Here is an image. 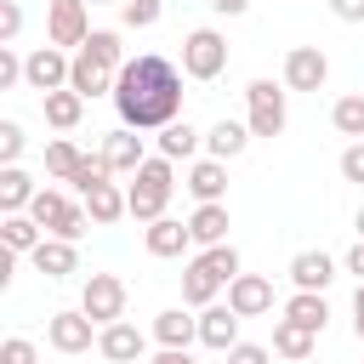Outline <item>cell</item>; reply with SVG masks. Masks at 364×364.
<instances>
[{"instance_id": "13", "label": "cell", "mask_w": 364, "mask_h": 364, "mask_svg": "<svg viewBox=\"0 0 364 364\" xmlns=\"http://www.w3.org/2000/svg\"><path fill=\"white\" fill-rule=\"evenodd\" d=\"M91 330H97V318H85V313H51L46 341H51L57 353H85V347H91Z\"/></svg>"}, {"instance_id": "6", "label": "cell", "mask_w": 364, "mask_h": 364, "mask_svg": "<svg viewBox=\"0 0 364 364\" xmlns=\"http://www.w3.org/2000/svg\"><path fill=\"white\" fill-rule=\"evenodd\" d=\"M68 74H74V57H63V46H40V51H28V63H23V80H28L40 97L63 91Z\"/></svg>"}, {"instance_id": "48", "label": "cell", "mask_w": 364, "mask_h": 364, "mask_svg": "<svg viewBox=\"0 0 364 364\" xmlns=\"http://www.w3.org/2000/svg\"><path fill=\"white\" fill-rule=\"evenodd\" d=\"M91 6H125V0H91Z\"/></svg>"}, {"instance_id": "12", "label": "cell", "mask_w": 364, "mask_h": 364, "mask_svg": "<svg viewBox=\"0 0 364 364\" xmlns=\"http://www.w3.org/2000/svg\"><path fill=\"white\" fill-rule=\"evenodd\" d=\"M228 307H233L239 318H256V313L273 307V284H267L262 273H239V279L228 284Z\"/></svg>"}, {"instance_id": "42", "label": "cell", "mask_w": 364, "mask_h": 364, "mask_svg": "<svg viewBox=\"0 0 364 364\" xmlns=\"http://www.w3.org/2000/svg\"><path fill=\"white\" fill-rule=\"evenodd\" d=\"M341 176H347V182H364V142H353V148L341 154Z\"/></svg>"}, {"instance_id": "37", "label": "cell", "mask_w": 364, "mask_h": 364, "mask_svg": "<svg viewBox=\"0 0 364 364\" xmlns=\"http://www.w3.org/2000/svg\"><path fill=\"white\" fill-rule=\"evenodd\" d=\"M23 142H28V136H23V125H17V119H0V159H6V165H17Z\"/></svg>"}, {"instance_id": "7", "label": "cell", "mask_w": 364, "mask_h": 364, "mask_svg": "<svg viewBox=\"0 0 364 364\" xmlns=\"http://www.w3.org/2000/svg\"><path fill=\"white\" fill-rule=\"evenodd\" d=\"M80 313L97 318V324H119V313H125V284H119L114 273H91V279H85V296H80Z\"/></svg>"}, {"instance_id": "45", "label": "cell", "mask_w": 364, "mask_h": 364, "mask_svg": "<svg viewBox=\"0 0 364 364\" xmlns=\"http://www.w3.org/2000/svg\"><path fill=\"white\" fill-rule=\"evenodd\" d=\"M210 11H222V17H239V11H250V0H210Z\"/></svg>"}, {"instance_id": "16", "label": "cell", "mask_w": 364, "mask_h": 364, "mask_svg": "<svg viewBox=\"0 0 364 364\" xmlns=\"http://www.w3.org/2000/svg\"><path fill=\"white\" fill-rule=\"evenodd\" d=\"M102 159H108L114 171H131V176H136L148 154H142V136H136L131 125H119V131H108V142H102Z\"/></svg>"}, {"instance_id": "9", "label": "cell", "mask_w": 364, "mask_h": 364, "mask_svg": "<svg viewBox=\"0 0 364 364\" xmlns=\"http://www.w3.org/2000/svg\"><path fill=\"white\" fill-rule=\"evenodd\" d=\"M330 80V57L318 46H290L284 57V91H318Z\"/></svg>"}, {"instance_id": "3", "label": "cell", "mask_w": 364, "mask_h": 364, "mask_svg": "<svg viewBox=\"0 0 364 364\" xmlns=\"http://www.w3.org/2000/svg\"><path fill=\"white\" fill-rule=\"evenodd\" d=\"M28 216L46 228V239H80L85 233V205H74L68 193H57V188H40L34 193V205H28Z\"/></svg>"}, {"instance_id": "20", "label": "cell", "mask_w": 364, "mask_h": 364, "mask_svg": "<svg viewBox=\"0 0 364 364\" xmlns=\"http://www.w3.org/2000/svg\"><path fill=\"white\" fill-rule=\"evenodd\" d=\"M154 341H159V347H182V353H188V341H199V318H188L182 307H165V313L154 318Z\"/></svg>"}, {"instance_id": "33", "label": "cell", "mask_w": 364, "mask_h": 364, "mask_svg": "<svg viewBox=\"0 0 364 364\" xmlns=\"http://www.w3.org/2000/svg\"><path fill=\"white\" fill-rule=\"evenodd\" d=\"M80 159H85V154H80V148H74L68 136H57V142L46 148V171H51V176H63V182H68V176L80 171Z\"/></svg>"}, {"instance_id": "15", "label": "cell", "mask_w": 364, "mask_h": 364, "mask_svg": "<svg viewBox=\"0 0 364 364\" xmlns=\"http://www.w3.org/2000/svg\"><path fill=\"white\" fill-rule=\"evenodd\" d=\"M182 188H188L199 205H222V193H228V165H222V159H199Z\"/></svg>"}, {"instance_id": "35", "label": "cell", "mask_w": 364, "mask_h": 364, "mask_svg": "<svg viewBox=\"0 0 364 364\" xmlns=\"http://www.w3.org/2000/svg\"><path fill=\"white\" fill-rule=\"evenodd\" d=\"M199 262H205L222 284H233V279H239V250H233V245H210V250H199Z\"/></svg>"}, {"instance_id": "43", "label": "cell", "mask_w": 364, "mask_h": 364, "mask_svg": "<svg viewBox=\"0 0 364 364\" xmlns=\"http://www.w3.org/2000/svg\"><path fill=\"white\" fill-rule=\"evenodd\" d=\"M330 11H336L341 23H364V0H330Z\"/></svg>"}, {"instance_id": "24", "label": "cell", "mask_w": 364, "mask_h": 364, "mask_svg": "<svg viewBox=\"0 0 364 364\" xmlns=\"http://www.w3.org/2000/svg\"><path fill=\"white\" fill-rule=\"evenodd\" d=\"M245 142H250V125H233V119H216L210 131H205V148H210V159H233V154H245Z\"/></svg>"}, {"instance_id": "18", "label": "cell", "mask_w": 364, "mask_h": 364, "mask_svg": "<svg viewBox=\"0 0 364 364\" xmlns=\"http://www.w3.org/2000/svg\"><path fill=\"white\" fill-rule=\"evenodd\" d=\"M290 279H296V290H318L324 296V284L336 279V262L324 250H301V256H290Z\"/></svg>"}, {"instance_id": "8", "label": "cell", "mask_w": 364, "mask_h": 364, "mask_svg": "<svg viewBox=\"0 0 364 364\" xmlns=\"http://www.w3.org/2000/svg\"><path fill=\"white\" fill-rule=\"evenodd\" d=\"M46 40H51V46H85V40H91L85 0H51V6H46Z\"/></svg>"}, {"instance_id": "36", "label": "cell", "mask_w": 364, "mask_h": 364, "mask_svg": "<svg viewBox=\"0 0 364 364\" xmlns=\"http://www.w3.org/2000/svg\"><path fill=\"white\" fill-rule=\"evenodd\" d=\"M119 17H125V28H154L159 23V0H125Z\"/></svg>"}, {"instance_id": "27", "label": "cell", "mask_w": 364, "mask_h": 364, "mask_svg": "<svg viewBox=\"0 0 364 364\" xmlns=\"http://www.w3.org/2000/svg\"><path fill=\"white\" fill-rule=\"evenodd\" d=\"M216 290H222V279L193 256V262H188V273H182V301H188V307H210V301H216Z\"/></svg>"}, {"instance_id": "41", "label": "cell", "mask_w": 364, "mask_h": 364, "mask_svg": "<svg viewBox=\"0 0 364 364\" xmlns=\"http://www.w3.org/2000/svg\"><path fill=\"white\" fill-rule=\"evenodd\" d=\"M228 364H267V347H256V341H239V347H228Z\"/></svg>"}, {"instance_id": "47", "label": "cell", "mask_w": 364, "mask_h": 364, "mask_svg": "<svg viewBox=\"0 0 364 364\" xmlns=\"http://www.w3.org/2000/svg\"><path fill=\"white\" fill-rule=\"evenodd\" d=\"M154 364H193V358H188L182 347H159V358H154Z\"/></svg>"}, {"instance_id": "5", "label": "cell", "mask_w": 364, "mask_h": 364, "mask_svg": "<svg viewBox=\"0 0 364 364\" xmlns=\"http://www.w3.org/2000/svg\"><path fill=\"white\" fill-rule=\"evenodd\" d=\"M245 102H250V136H279L290 108H284V85L273 80H250L245 85Z\"/></svg>"}, {"instance_id": "22", "label": "cell", "mask_w": 364, "mask_h": 364, "mask_svg": "<svg viewBox=\"0 0 364 364\" xmlns=\"http://www.w3.org/2000/svg\"><path fill=\"white\" fill-rule=\"evenodd\" d=\"M188 233H193V245H228V205H199L193 216H188Z\"/></svg>"}, {"instance_id": "49", "label": "cell", "mask_w": 364, "mask_h": 364, "mask_svg": "<svg viewBox=\"0 0 364 364\" xmlns=\"http://www.w3.org/2000/svg\"><path fill=\"white\" fill-rule=\"evenodd\" d=\"M358 239H364V210H358Z\"/></svg>"}, {"instance_id": "21", "label": "cell", "mask_w": 364, "mask_h": 364, "mask_svg": "<svg viewBox=\"0 0 364 364\" xmlns=\"http://www.w3.org/2000/svg\"><path fill=\"white\" fill-rule=\"evenodd\" d=\"M80 199H85V216H91L97 228H108V222L131 216V205H125V193H119L114 182H102V188H91V193H80Z\"/></svg>"}, {"instance_id": "4", "label": "cell", "mask_w": 364, "mask_h": 364, "mask_svg": "<svg viewBox=\"0 0 364 364\" xmlns=\"http://www.w3.org/2000/svg\"><path fill=\"white\" fill-rule=\"evenodd\" d=\"M222 68H228V40L216 28H193L182 40V74L188 80H216Z\"/></svg>"}, {"instance_id": "31", "label": "cell", "mask_w": 364, "mask_h": 364, "mask_svg": "<svg viewBox=\"0 0 364 364\" xmlns=\"http://www.w3.org/2000/svg\"><path fill=\"white\" fill-rule=\"evenodd\" d=\"M193 148H199V131H193L188 119H171V125L159 131V154H165V159H188Z\"/></svg>"}, {"instance_id": "25", "label": "cell", "mask_w": 364, "mask_h": 364, "mask_svg": "<svg viewBox=\"0 0 364 364\" xmlns=\"http://www.w3.org/2000/svg\"><path fill=\"white\" fill-rule=\"evenodd\" d=\"M34 193H40V188L28 182V171H17V165H6V171H0V210H6V216L28 210V205H34Z\"/></svg>"}, {"instance_id": "44", "label": "cell", "mask_w": 364, "mask_h": 364, "mask_svg": "<svg viewBox=\"0 0 364 364\" xmlns=\"http://www.w3.org/2000/svg\"><path fill=\"white\" fill-rule=\"evenodd\" d=\"M353 330H358V341H364V279H358V290H353Z\"/></svg>"}, {"instance_id": "23", "label": "cell", "mask_w": 364, "mask_h": 364, "mask_svg": "<svg viewBox=\"0 0 364 364\" xmlns=\"http://www.w3.org/2000/svg\"><path fill=\"white\" fill-rule=\"evenodd\" d=\"M0 239H6V250H17V256L28 250V256H34V250L46 245V228H40L28 210H17V216H6V222H0Z\"/></svg>"}, {"instance_id": "40", "label": "cell", "mask_w": 364, "mask_h": 364, "mask_svg": "<svg viewBox=\"0 0 364 364\" xmlns=\"http://www.w3.org/2000/svg\"><path fill=\"white\" fill-rule=\"evenodd\" d=\"M0 364H34V341H23V336L0 341Z\"/></svg>"}, {"instance_id": "19", "label": "cell", "mask_w": 364, "mask_h": 364, "mask_svg": "<svg viewBox=\"0 0 364 364\" xmlns=\"http://www.w3.org/2000/svg\"><path fill=\"white\" fill-rule=\"evenodd\" d=\"M284 318H290V324H301V330H313V336H318V330H324V324H330V301H324V296H318V290H296V296H290V301H284Z\"/></svg>"}, {"instance_id": "17", "label": "cell", "mask_w": 364, "mask_h": 364, "mask_svg": "<svg viewBox=\"0 0 364 364\" xmlns=\"http://www.w3.org/2000/svg\"><path fill=\"white\" fill-rule=\"evenodd\" d=\"M142 245H148V256H182V250L193 245V233H188V222H171V216H159V222H148Z\"/></svg>"}, {"instance_id": "10", "label": "cell", "mask_w": 364, "mask_h": 364, "mask_svg": "<svg viewBox=\"0 0 364 364\" xmlns=\"http://www.w3.org/2000/svg\"><path fill=\"white\" fill-rule=\"evenodd\" d=\"M199 341H205V347H216V353L239 347V313H233L228 301H210V307H199Z\"/></svg>"}, {"instance_id": "30", "label": "cell", "mask_w": 364, "mask_h": 364, "mask_svg": "<svg viewBox=\"0 0 364 364\" xmlns=\"http://www.w3.org/2000/svg\"><path fill=\"white\" fill-rule=\"evenodd\" d=\"M80 51H91V57H97V63H102V68H114V74H119V68H125V63H131V57H125V46H119V34H114V28H91V40H85V46H80Z\"/></svg>"}, {"instance_id": "1", "label": "cell", "mask_w": 364, "mask_h": 364, "mask_svg": "<svg viewBox=\"0 0 364 364\" xmlns=\"http://www.w3.org/2000/svg\"><path fill=\"white\" fill-rule=\"evenodd\" d=\"M114 108H119V125H131V131H165L182 114V74L165 57L142 51V57H131L119 68Z\"/></svg>"}, {"instance_id": "32", "label": "cell", "mask_w": 364, "mask_h": 364, "mask_svg": "<svg viewBox=\"0 0 364 364\" xmlns=\"http://www.w3.org/2000/svg\"><path fill=\"white\" fill-rule=\"evenodd\" d=\"M330 119H336V131H341V136H358V142H364V97H358V91H353V97H341V102L330 108Z\"/></svg>"}, {"instance_id": "46", "label": "cell", "mask_w": 364, "mask_h": 364, "mask_svg": "<svg viewBox=\"0 0 364 364\" xmlns=\"http://www.w3.org/2000/svg\"><path fill=\"white\" fill-rule=\"evenodd\" d=\"M347 273H358V279H364V239L347 250Z\"/></svg>"}, {"instance_id": "29", "label": "cell", "mask_w": 364, "mask_h": 364, "mask_svg": "<svg viewBox=\"0 0 364 364\" xmlns=\"http://www.w3.org/2000/svg\"><path fill=\"white\" fill-rule=\"evenodd\" d=\"M273 353H279V358H290V364H301V358L313 353V330H301V324L279 318V324H273Z\"/></svg>"}, {"instance_id": "2", "label": "cell", "mask_w": 364, "mask_h": 364, "mask_svg": "<svg viewBox=\"0 0 364 364\" xmlns=\"http://www.w3.org/2000/svg\"><path fill=\"white\" fill-rule=\"evenodd\" d=\"M171 193H176V171H171V159H165V154H154V159H142V171H136V182H131V193H125V205H131V216H136V222H159V216H165V205H171Z\"/></svg>"}, {"instance_id": "11", "label": "cell", "mask_w": 364, "mask_h": 364, "mask_svg": "<svg viewBox=\"0 0 364 364\" xmlns=\"http://www.w3.org/2000/svg\"><path fill=\"white\" fill-rule=\"evenodd\" d=\"M114 80H119V74H114V68H102L91 51H74V74H68V91H80V97L91 102V97H114Z\"/></svg>"}, {"instance_id": "26", "label": "cell", "mask_w": 364, "mask_h": 364, "mask_svg": "<svg viewBox=\"0 0 364 364\" xmlns=\"http://www.w3.org/2000/svg\"><path fill=\"white\" fill-rule=\"evenodd\" d=\"M74 267H80V256H74L68 239H46V245L34 250V273H46V279H68Z\"/></svg>"}, {"instance_id": "34", "label": "cell", "mask_w": 364, "mask_h": 364, "mask_svg": "<svg viewBox=\"0 0 364 364\" xmlns=\"http://www.w3.org/2000/svg\"><path fill=\"white\" fill-rule=\"evenodd\" d=\"M108 176H114V165H108L102 154H85V159H80V171H74L68 182H74V193H91V188H102Z\"/></svg>"}, {"instance_id": "14", "label": "cell", "mask_w": 364, "mask_h": 364, "mask_svg": "<svg viewBox=\"0 0 364 364\" xmlns=\"http://www.w3.org/2000/svg\"><path fill=\"white\" fill-rule=\"evenodd\" d=\"M142 347H148V341H142V330H136V324H125V318H119V324H102V336H97V353H102L108 364H136V358H142Z\"/></svg>"}, {"instance_id": "38", "label": "cell", "mask_w": 364, "mask_h": 364, "mask_svg": "<svg viewBox=\"0 0 364 364\" xmlns=\"http://www.w3.org/2000/svg\"><path fill=\"white\" fill-rule=\"evenodd\" d=\"M23 63H28V57H17L11 46H0V91H11V85L23 80Z\"/></svg>"}, {"instance_id": "28", "label": "cell", "mask_w": 364, "mask_h": 364, "mask_svg": "<svg viewBox=\"0 0 364 364\" xmlns=\"http://www.w3.org/2000/svg\"><path fill=\"white\" fill-rule=\"evenodd\" d=\"M40 102H46V125H57V131H74V125H80V114H85V97H80V91H68V85H63V91H51V97H40Z\"/></svg>"}, {"instance_id": "39", "label": "cell", "mask_w": 364, "mask_h": 364, "mask_svg": "<svg viewBox=\"0 0 364 364\" xmlns=\"http://www.w3.org/2000/svg\"><path fill=\"white\" fill-rule=\"evenodd\" d=\"M17 28H23V6H17V0H6V6H0V46H11V40H17Z\"/></svg>"}]
</instances>
